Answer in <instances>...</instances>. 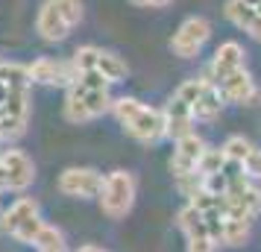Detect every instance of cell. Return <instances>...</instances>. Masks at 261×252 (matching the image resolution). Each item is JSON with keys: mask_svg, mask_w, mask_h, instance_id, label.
Returning <instances> with one entry per match:
<instances>
[{"mask_svg": "<svg viewBox=\"0 0 261 252\" xmlns=\"http://www.w3.org/2000/svg\"><path fill=\"white\" fill-rule=\"evenodd\" d=\"M112 85L97 73H76L73 82L65 88V120L71 123H91L112 111Z\"/></svg>", "mask_w": 261, "mask_h": 252, "instance_id": "cell-1", "label": "cell"}, {"mask_svg": "<svg viewBox=\"0 0 261 252\" xmlns=\"http://www.w3.org/2000/svg\"><path fill=\"white\" fill-rule=\"evenodd\" d=\"M112 115L123 126V132L129 135L132 141H138V144L153 147L167 138L165 111L150 106V103H144V100H138V97H115Z\"/></svg>", "mask_w": 261, "mask_h": 252, "instance_id": "cell-2", "label": "cell"}, {"mask_svg": "<svg viewBox=\"0 0 261 252\" xmlns=\"http://www.w3.org/2000/svg\"><path fill=\"white\" fill-rule=\"evenodd\" d=\"M205 138L197 132H188L173 141V156H170V173H173V182L182 197H194V193L205 191V182L200 176V164L202 156H205Z\"/></svg>", "mask_w": 261, "mask_h": 252, "instance_id": "cell-3", "label": "cell"}, {"mask_svg": "<svg viewBox=\"0 0 261 252\" xmlns=\"http://www.w3.org/2000/svg\"><path fill=\"white\" fill-rule=\"evenodd\" d=\"M83 24V0H44L36 12V33L47 44H62Z\"/></svg>", "mask_w": 261, "mask_h": 252, "instance_id": "cell-4", "label": "cell"}, {"mask_svg": "<svg viewBox=\"0 0 261 252\" xmlns=\"http://www.w3.org/2000/svg\"><path fill=\"white\" fill-rule=\"evenodd\" d=\"M41 226H44L41 208H38V203L33 197H18L15 203H9L0 211V232L6 238L24 243V246H33L36 243Z\"/></svg>", "mask_w": 261, "mask_h": 252, "instance_id": "cell-5", "label": "cell"}, {"mask_svg": "<svg viewBox=\"0 0 261 252\" xmlns=\"http://www.w3.org/2000/svg\"><path fill=\"white\" fill-rule=\"evenodd\" d=\"M173 97H179L191 108V115H194L197 123H214L223 115V106H226V100L220 97L217 85L208 76H191V79H185L173 91Z\"/></svg>", "mask_w": 261, "mask_h": 252, "instance_id": "cell-6", "label": "cell"}, {"mask_svg": "<svg viewBox=\"0 0 261 252\" xmlns=\"http://www.w3.org/2000/svg\"><path fill=\"white\" fill-rule=\"evenodd\" d=\"M138 197V182L129 170H112L103 176L100 193H97V205L109 220H123L132 211Z\"/></svg>", "mask_w": 261, "mask_h": 252, "instance_id": "cell-7", "label": "cell"}, {"mask_svg": "<svg viewBox=\"0 0 261 252\" xmlns=\"http://www.w3.org/2000/svg\"><path fill=\"white\" fill-rule=\"evenodd\" d=\"M71 65L76 73H97L103 76L109 85H118L126 79V62L120 59L118 53L112 50H103V47H94V44H85V47H76L71 56Z\"/></svg>", "mask_w": 261, "mask_h": 252, "instance_id": "cell-8", "label": "cell"}, {"mask_svg": "<svg viewBox=\"0 0 261 252\" xmlns=\"http://www.w3.org/2000/svg\"><path fill=\"white\" fill-rule=\"evenodd\" d=\"M27 123H30V88H6L0 103V141L6 144L18 141L27 132Z\"/></svg>", "mask_w": 261, "mask_h": 252, "instance_id": "cell-9", "label": "cell"}, {"mask_svg": "<svg viewBox=\"0 0 261 252\" xmlns=\"http://www.w3.org/2000/svg\"><path fill=\"white\" fill-rule=\"evenodd\" d=\"M36 182V161L18 147L0 150V193H24Z\"/></svg>", "mask_w": 261, "mask_h": 252, "instance_id": "cell-10", "label": "cell"}, {"mask_svg": "<svg viewBox=\"0 0 261 252\" xmlns=\"http://www.w3.org/2000/svg\"><path fill=\"white\" fill-rule=\"evenodd\" d=\"M208 38H212V21L202 18V15H191L176 26V33L170 38V50L179 59H194V56L202 53Z\"/></svg>", "mask_w": 261, "mask_h": 252, "instance_id": "cell-11", "label": "cell"}, {"mask_svg": "<svg viewBox=\"0 0 261 252\" xmlns=\"http://www.w3.org/2000/svg\"><path fill=\"white\" fill-rule=\"evenodd\" d=\"M103 185V173L94 167H65L56 179L62 197L68 200H97Z\"/></svg>", "mask_w": 261, "mask_h": 252, "instance_id": "cell-12", "label": "cell"}, {"mask_svg": "<svg viewBox=\"0 0 261 252\" xmlns=\"http://www.w3.org/2000/svg\"><path fill=\"white\" fill-rule=\"evenodd\" d=\"M176 226L182 232V238H185V252H217V243H214L205 220L191 203H185L179 208Z\"/></svg>", "mask_w": 261, "mask_h": 252, "instance_id": "cell-13", "label": "cell"}, {"mask_svg": "<svg viewBox=\"0 0 261 252\" xmlns=\"http://www.w3.org/2000/svg\"><path fill=\"white\" fill-rule=\"evenodd\" d=\"M214 85H217V91H220V97H223L226 103L255 106V103L261 100V88H258V82L252 79L249 68L226 73V76H220V79H214Z\"/></svg>", "mask_w": 261, "mask_h": 252, "instance_id": "cell-14", "label": "cell"}, {"mask_svg": "<svg viewBox=\"0 0 261 252\" xmlns=\"http://www.w3.org/2000/svg\"><path fill=\"white\" fill-rule=\"evenodd\" d=\"M27 73H30V82L33 85H59V88H68L73 82V76H76L71 59L62 62V59H50V56H41V59L30 62Z\"/></svg>", "mask_w": 261, "mask_h": 252, "instance_id": "cell-15", "label": "cell"}, {"mask_svg": "<svg viewBox=\"0 0 261 252\" xmlns=\"http://www.w3.org/2000/svg\"><path fill=\"white\" fill-rule=\"evenodd\" d=\"M241 68H247V50H244V44L223 41L220 47L214 50L205 76L214 82V79H220V76H226V73H232V71H241Z\"/></svg>", "mask_w": 261, "mask_h": 252, "instance_id": "cell-16", "label": "cell"}, {"mask_svg": "<svg viewBox=\"0 0 261 252\" xmlns=\"http://www.w3.org/2000/svg\"><path fill=\"white\" fill-rule=\"evenodd\" d=\"M223 15H226V21L232 26H238L241 33H247L249 38L261 41V12L258 9L247 6L244 0H226Z\"/></svg>", "mask_w": 261, "mask_h": 252, "instance_id": "cell-17", "label": "cell"}, {"mask_svg": "<svg viewBox=\"0 0 261 252\" xmlns=\"http://www.w3.org/2000/svg\"><path fill=\"white\" fill-rule=\"evenodd\" d=\"M162 111H165V129H167V138H170V141H176V138H182V135H188V132H197V129H194L197 120H194L191 108L185 106L179 97H170Z\"/></svg>", "mask_w": 261, "mask_h": 252, "instance_id": "cell-18", "label": "cell"}, {"mask_svg": "<svg viewBox=\"0 0 261 252\" xmlns=\"http://www.w3.org/2000/svg\"><path fill=\"white\" fill-rule=\"evenodd\" d=\"M220 153H223V158L235 161V164H241V167H247L249 156L255 153V144H252L249 138H244V135H229V138L223 141V147H220Z\"/></svg>", "mask_w": 261, "mask_h": 252, "instance_id": "cell-19", "label": "cell"}, {"mask_svg": "<svg viewBox=\"0 0 261 252\" xmlns=\"http://www.w3.org/2000/svg\"><path fill=\"white\" fill-rule=\"evenodd\" d=\"M33 249L36 252H71V246H68V240H65V232H62V229L44 223L41 232H38L36 243H33Z\"/></svg>", "mask_w": 261, "mask_h": 252, "instance_id": "cell-20", "label": "cell"}, {"mask_svg": "<svg viewBox=\"0 0 261 252\" xmlns=\"http://www.w3.org/2000/svg\"><path fill=\"white\" fill-rule=\"evenodd\" d=\"M0 85L6 88H30V73L21 62H0Z\"/></svg>", "mask_w": 261, "mask_h": 252, "instance_id": "cell-21", "label": "cell"}, {"mask_svg": "<svg viewBox=\"0 0 261 252\" xmlns=\"http://www.w3.org/2000/svg\"><path fill=\"white\" fill-rule=\"evenodd\" d=\"M132 6H138V9H165L170 6L173 0H129Z\"/></svg>", "mask_w": 261, "mask_h": 252, "instance_id": "cell-22", "label": "cell"}, {"mask_svg": "<svg viewBox=\"0 0 261 252\" xmlns=\"http://www.w3.org/2000/svg\"><path fill=\"white\" fill-rule=\"evenodd\" d=\"M76 252H109V249H103V246H97V243H83Z\"/></svg>", "mask_w": 261, "mask_h": 252, "instance_id": "cell-23", "label": "cell"}, {"mask_svg": "<svg viewBox=\"0 0 261 252\" xmlns=\"http://www.w3.org/2000/svg\"><path fill=\"white\" fill-rule=\"evenodd\" d=\"M244 3H247V6H252V9H258V12H261V0H244Z\"/></svg>", "mask_w": 261, "mask_h": 252, "instance_id": "cell-24", "label": "cell"}]
</instances>
